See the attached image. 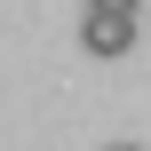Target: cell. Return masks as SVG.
I'll return each instance as SVG.
<instances>
[{
    "instance_id": "cell-1",
    "label": "cell",
    "mask_w": 151,
    "mask_h": 151,
    "mask_svg": "<svg viewBox=\"0 0 151 151\" xmlns=\"http://www.w3.org/2000/svg\"><path fill=\"white\" fill-rule=\"evenodd\" d=\"M80 48H88V56H127V48H135V16L88 8V16H80Z\"/></svg>"
},
{
    "instance_id": "cell-2",
    "label": "cell",
    "mask_w": 151,
    "mask_h": 151,
    "mask_svg": "<svg viewBox=\"0 0 151 151\" xmlns=\"http://www.w3.org/2000/svg\"><path fill=\"white\" fill-rule=\"evenodd\" d=\"M88 8H104V16H135L143 0H88Z\"/></svg>"
},
{
    "instance_id": "cell-3",
    "label": "cell",
    "mask_w": 151,
    "mask_h": 151,
    "mask_svg": "<svg viewBox=\"0 0 151 151\" xmlns=\"http://www.w3.org/2000/svg\"><path fill=\"white\" fill-rule=\"evenodd\" d=\"M119 151H135V143H119Z\"/></svg>"
}]
</instances>
